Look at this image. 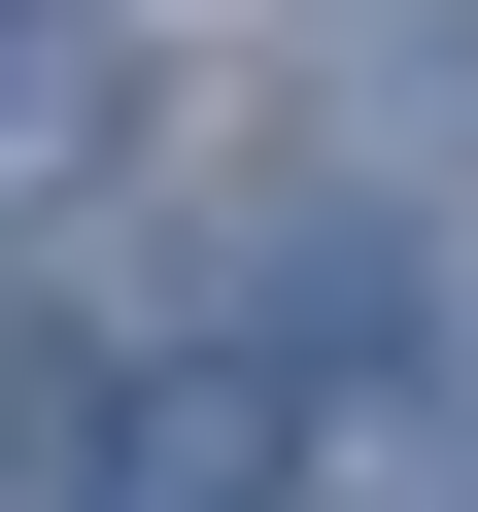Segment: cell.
<instances>
[{
    "instance_id": "obj_1",
    "label": "cell",
    "mask_w": 478,
    "mask_h": 512,
    "mask_svg": "<svg viewBox=\"0 0 478 512\" xmlns=\"http://www.w3.org/2000/svg\"><path fill=\"white\" fill-rule=\"evenodd\" d=\"M103 512H274V410H239V376H137L103 410Z\"/></svg>"
}]
</instances>
